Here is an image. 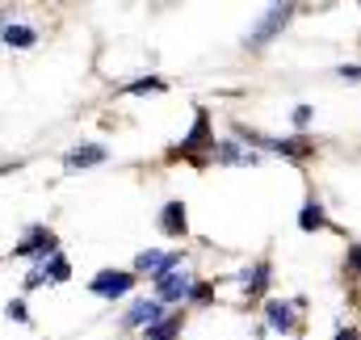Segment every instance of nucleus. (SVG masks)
I'll use <instances>...</instances> for the list:
<instances>
[{
	"mask_svg": "<svg viewBox=\"0 0 361 340\" xmlns=\"http://www.w3.org/2000/svg\"><path fill=\"white\" fill-rule=\"evenodd\" d=\"M294 13H298V4H269V8L261 13V21L248 30L244 47H248V51H265L273 38H277V34L290 25V17H294Z\"/></svg>",
	"mask_w": 361,
	"mask_h": 340,
	"instance_id": "nucleus-1",
	"label": "nucleus"
},
{
	"mask_svg": "<svg viewBox=\"0 0 361 340\" xmlns=\"http://www.w3.org/2000/svg\"><path fill=\"white\" fill-rule=\"evenodd\" d=\"M17 256H34V260H47V256L59 253V236L51 231V227H42V223H34V227H25V236L17 240Z\"/></svg>",
	"mask_w": 361,
	"mask_h": 340,
	"instance_id": "nucleus-2",
	"label": "nucleus"
},
{
	"mask_svg": "<svg viewBox=\"0 0 361 340\" xmlns=\"http://www.w3.org/2000/svg\"><path fill=\"white\" fill-rule=\"evenodd\" d=\"M89 290L97 298H122V294L135 290V273H130V269H101L89 281Z\"/></svg>",
	"mask_w": 361,
	"mask_h": 340,
	"instance_id": "nucleus-3",
	"label": "nucleus"
},
{
	"mask_svg": "<svg viewBox=\"0 0 361 340\" xmlns=\"http://www.w3.org/2000/svg\"><path fill=\"white\" fill-rule=\"evenodd\" d=\"M152 281H156V298L160 303H189L193 286H197V277H189V273H160Z\"/></svg>",
	"mask_w": 361,
	"mask_h": 340,
	"instance_id": "nucleus-4",
	"label": "nucleus"
},
{
	"mask_svg": "<svg viewBox=\"0 0 361 340\" xmlns=\"http://www.w3.org/2000/svg\"><path fill=\"white\" fill-rule=\"evenodd\" d=\"M202 147H210V156H214V139H210V114H206V109H197V118H193L189 135L180 139V152H177V156H197Z\"/></svg>",
	"mask_w": 361,
	"mask_h": 340,
	"instance_id": "nucleus-5",
	"label": "nucleus"
},
{
	"mask_svg": "<svg viewBox=\"0 0 361 340\" xmlns=\"http://www.w3.org/2000/svg\"><path fill=\"white\" fill-rule=\"evenodd\" d=\"M273 281V265L261 256V260H252L244 273H240V290H244V298H261L265 290H269Z\"/></svg>",
	"mask_w": 361,
	"mask_h": 340,
	"instance_id": "nucleus-6",
	"label": "nucleus"
},
{
	"mask_svg": "<svg viewBox=\"0 0 361 340\" xmlns=\"http://www.w3.org/2000/svg\"><path fill=\"white\" fill-rule=\"evenodd\" d=\"M294 311H298V303H286V298H269L265 303V328L273 332H298V320H294Z\"/></svg>",
	"mask_w": 361,
	"mask_h": 340,
	"instance_id": "nucleus-7",
	"label": "nucleus"
},
{
	"mask_svg": "<svg viewBox=\"0 0 361 340\" xmlns=\"http://www.w3.org/2000/svg\"><path fill=\"white\" fill-rule=\"evenodd\" d=\"M160 320H164L160 298H139V303H130V311L122 315V328H152V324H160Z\"/></svg>",
	"mask_w": 361,
	"mask_h": 340,
	"instance_id": "nucleus-8",
	"label": "nucleus"
},
{
	"mask_svg": "<svg viewBox=\"0 0 361 340\" xmlns=\"http://www.w3.org/2000/svg\"><path fill=\"white\" fill-rule=\"evenodd\" d=\"M105 147L101 143H80V147H72L68 156H63V169L76 172V169H97V164H105Z\"/></svg>",
	"mask_w": 361,
	"mask_h": 340,
	"instance_id": "nucleus-9",
	"label": "nucleus"
},
{
	"mask_svg": "<svg viewBox=\"0 0 361 340\" xmlns=\"http://www.w3.org/2000/svg\"><path fill=\"white\" fill-rule=\"evenodd\" d=\"M160 231L173 236V240H185L189 236V219H185V202H169L160 210Z\"/></svg>",
	"mask_w": 361,
	"mask_h": 340,
	"instance_id": "nucleus-10",
	"label": "nucleus"
},
{
	"mask_svg": "<svg viewBox=\"0 0 361 340\" xmlns=\"http://www.w3.org/2000/svg\"><path fill=\"white\" fill-rule=\"evenodd\" d=\"M269 152L273 156H286V160H307V156H315V143L307 135H294V139H273Z\"/></svg>",
	"mask_w": 361,
	"mask_h": 340,
	"instance_id": "nucleus-11",
	"label": "nucleus"
},
{
	"mask_svg": "<svg viewBox=\"0 0 361 340\" xmlns=\"http://www.w3.org/2000/svg\"><path fill=\"white\" fill-rule=\"evenodd\" d=\"M0 42L13 47V51H30V47L38 42V30H34V25H21V21H8L4 34H0Z\"/></svg>",
	"mask_w": 361,
	"mask_h": 340,
	"instance_id": "nucleus-12",
	"label": "nucleus"
},
{
	"mask_svg": "<svg viewBox=\"0 0 361 340\" xmlns=\"http://www.w3.org/2000/svg\"><path fill=\"white\" fill-rule=\"evenodd\" d=\"M214 164H257V156L252 152H244L240 143H231V139H223V143H214V156H210Z\"/></svg>",
	"mask_w": 361,
	"mask_h": 340,
	"instance_id": "nucleus-13",
	"label": "nucleus"
},
{
	"mask_svg": "<svg viewBox=\"0 0 361 340\" xmlns=\"http://www.w3.org/2000/svg\"><path fill=\"white\" fill-rule=\"evenodd\" d=\"M38 265H42V273H47V286H63V281L72 277V265H68V256L63 253L47 256V260H38Z\"/></svg>",
	"mask_w": 361,
	"mask_h": 340,
	"instance_id": "nucleus-14",
	"label": "nucleus"
},
{
	"mask_svg": "<svg viewBox=\"0 0 361 340\" xmlns=\"http://www.w3.org/2000/svg\"><path fill=\"white\" fill-rule=\"evenodd\" d=\"M298 227H302V231H324V227H328V214H324V206H319L315 198L298 210Z\"/></svg>",
	"mask_w": 361,
	"mask_h": 340,
	"instance_id": "nucleus-15",
	"label": "nucleus"
},
{
	"mask_svg": "<svg viewBox=\"0 0 361 340\" xmlns=\"http://www.w3.org/2000/svg\"><path fill=\"white\" fill-rule=\"evenodd\" d=\"M180 336V315H164L160 324L143 328V340H177Z\"/></svg>",
	"mask_w": 361,
	"mask_h": 340,
	"instance_id": "nucleus-16",
	"label": "nucleus"
},
{
	"mask_svg": "<svg viewBox=\"0 0 361 340\" xmlns=\"http://www.w3.org/2000/svg\"><path fill=\"white\" fill-rule=\"evenodd\" d=\"M169 80H160V76H143V80H130V85H122L126 97H139V92H164Z\"/></svg>",
	"mask_w": 361,
	"mask_h": 340,
	"instance_id": "nucleus-17",
	"label": "nucleus"
},
{
	"mask_svg": "<svg viewBox=\"0 0 361 340\" xmlns=\"http://www.w3.org/2000/svg\"><path fill=\"white\" fill-rule=\"evenodd\" d=\"M345 273H349V277H361V244H353V248L345 253Z\"/></svg>",
	"mask_w": 361,
	"mask_h": 340,
	"instance_id": "nucleus-18",
	"label": "nucleus"
},
{
	"mask_svg": "<svg viewBox=\"0 0 361 340\" xmlns=\"http://www.w3.org/2000/svg\"><path fill=\"white\" fill-rule=\"evenodd\" d=\"M38 286H47V273H42V265H34V269L25 273V290H38Z\"/></svg>",
	"mask_w": 361,
	"mask_h": 340,
	"instance_id": "nucleus-19",
	"label": "nucleus"
},
{
	"mask_svg": "<svg viewBox=\"0 0 361 340\" xmlns=\"http://www.w3.org/2000/svg\"><path fill=\"white\" fill-rule=\"evenodd\" d=\"M8 320H13V324H30V315H25V303H21V298H13V303H8Z\"/></svg>",
	"mask_w": 361,
	"mask_h": 340,
	"instance_id": "nucleus-20",
	"label": "nucleus"
},
{
	"mask_svg": "<svg viewBox=\"0 0 361 340\" xmlns=\"http://www.w3.org/2000/svg\"><path fill=\"white\" fill-rule=\"evenodd\" d=\"M290 118H294V126H298V130H302V126H307V122H311V118H315V109H311V105H298V109H294V114H290Z\"/></svg>",
	"mask_w": 361,
	"mask_h": 340,
	"instance_id": "nucleus-21",
	"label": "nucleus"
},
{
	"mask_svg": "<svg viewBox=\"0 0 361 340\" xmlns=\"http://www.w3.org/2000/svg\"><path fill=\"white\" fill-rule=\"evenodd\" d=\"M336 76H341V80H361V63H341Z\"/></svg>",
	"mask_w": 361,
	"mask_h": 340,
	"instance_id": "nucleus-22",
	"label": "nucleus"
},
{
	"mask_svg": "<svg viewBox=\"0 0 361 340\" xmlns=\"http://www.w3.org/2000/svg\"><path fill=\"white\" fill-rule=\"evenodd\" d=\"M206 298H210V281H197L193 286V303H206Z\"/></svg>",
	"mask_w": 361,
	"mask_h": 340,
	"instance_id": "nucleus-23",
	"label": "nucleus"
},
{
	"mask_svg": "<svg viewBox=\"0 0 361 340\" xmlns=\"http://www.w3.org/2000/svg\"><path fill=\"white\" fill-rule=\"evenodd\" d=\"M332 340H361V336H357V328H345V332H336Z\"/></svg>",
	"mask_w": 361,
	"mask_h": 340,
	"instance_id": "nucleus-24",
	"label": "nucleus"
},
{
	"mask_svg": "<svg viewBox=\"0 0 361 340\" xmlns=\"http://www.w3.org/2000/svg\"><path fill=\"white\" fill-rule=\"evenodd\" d=\"M4 25H8V17H4V8H0V34H4Z\"/></svg>",
	"mask_w": 361,
	"mask_h": 340,
	"instance_id": "nucleus-25",
	"label": "nucleus"
}]
</instances>
